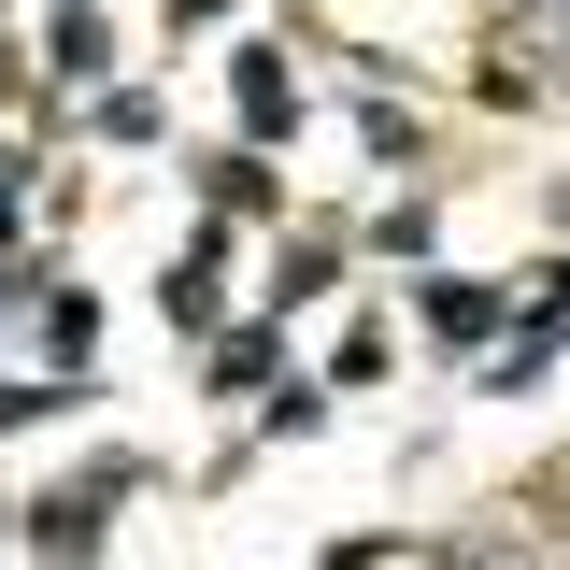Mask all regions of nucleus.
Segmentation results:
<instances>
[{"label": "nucleus", "instance_id": "f257e3e1", "mask_svg": "<svg viewBox=\"0 0 570 570\" xmlns=\"http://www.w3.org/2000/svg\"><path fill=\"white\" fill-rule=\"evenodd\" d=\"M557 14H570V0H499V58H485V100H542V86H557Z\"/></svg>", "mask_w": 570, "mask_h": 570}, {"label": "nucleus", "instance_id": "f03ea898", "mask_svg": "<svg viewBox=\"0 0 570 570\" xmlns=\"http://www.w3.org/2000/svg\"><path fill=\"white\" fill-rule=\"evenodd\" d=\"M129 485H142L129 456H100V471H86L71 499H29V542H43L58 570H86V557H100V499H129Z\"/></svg>", "mask_w": 570, "mask_h": 570}, {"label": "nucleus", "instance_id": "7ed1b4c3", "mask_svg": "<svg viewBox=\"0 0 570 570\" xmlns=\"http://www.w3.org/2000/svg\"><path fill=\"white\" fill-rule=\"evenodd\" d=\"M228 100H243V129H257V142L299 129V71H285V43H243V58H228Z\"/></svg>", "mask_w": 570, "mask_h": 570}, {"label": "nucleus", "instance_id": "20e7f679", "mask_svg": "<svg viewBox=\"0 0 570 570\" xmlns=\"http://www.w3.org/2000/svg\"><path fill=\"white\" fill-rule=\"evenodd\" d=\"M214 285H228V228H200V243L157 272V314H171V328H214Z\"/></svg>", "mask_w": 570, "mask_h": 570}, {"label": "nucleus", "instance_id": "39448f33", "mask_svg": "<svg viewBox=\"0 0 570 570\" xmlns=\"http://www.w3.org/2000/svg\"><path fill=\"white\" fill-rule=\"evenodd\" d=\"M428 328H442V343H485L499 314H513V285H471V272H428V299H414Z\"/></svg>", "mask_w": 570, "mask_h": 570}, {"label": "nucleus", "instance_id": "423d86ee", "mask_svg": "<svg viewBox=\"0 0 570 570\" xmlns=\"http://www.w3.org/2000/svg\"><path fill=\"white\" fill-rule=\"evenodd\" d=\"M29 328H43V356H58V371H86V356H100V299H86V285H43V314H29Z\"/></svg>", "mask_w": 570, "mask_h": 570}, {"label": "nucleus", "instance_id": "0eeeda50", "mask_svg": "<svg viewBox=\"0 0 570 570\" xmlns=\"http://www.w3.org/2000/svg\"><path fill=\"white\" fill-rule=\"evenodd\" d=\"M272 371H285V343H272V328H228V343H214V400H257Z\"/></svg>", "mask_w": 570, "mask_h": 570}, {"label": "nucleus", "instance_id": "6e6552de", "mask_svg": "<svg viewBox=\"0 0 570 570\" xmlns=\"http://www.w3.org/2000/svg\"><path fill=\"white\" fill-rule=\"evenodd\" d=\"M328 285H343V257H328V243H285V257H272V314H299V299H328Z\"/></svg>", "mask_w": 570, "mask_h": 570}, {"label": "nucleus", "instance_id": "1a4fd4ad", "mask_svg": "<svg viewBox=\"0 0 570 570\" xmlns=\"http://www.w3.org/2000/svg\"><path fill=\"white\" fill-rule=\"evenodd\" d=\"M43 58H58V86H86L115 43H100V14H58V29H43Z\"/></svg>", "mask_w": 570, "mask_h": 570}, {"label": "nucleus", "instance_id": "9d476101", "mask_svg": "<svg viewBox=\"0 0 570 570\" xmlns=\"http://www.w3.org/2000/svg\"><path fill=\"white\" fill-rule=\"evenodd\" d=\"M200 200H214V214H257V200H272V171H257V157H214Z\"/></svg>", "mask_w": 570, "mask_h": 570}, {"label": "nucleus", "instance_id": "9b49d317", "mask_svg": "<svg viewBox=\"0 0 570 570\" xmlns=\"http://www.w3.org/2000/svg\"><path fill=\"white\" fill-rule=\"evenodd\" d=\"M257 428H272V442H314V428H328V400H314V385L285 371V400H257Z\"/></svg>", "mask_w": 570, "mask_h": 570}, {"label": "nucleus", "instance_id": "f8f14e48", "mask_svg": "<svg viewBox=\"0 0 570 570\" xmlns=\"http://www.w3.org/2000/svg\"><path fill=\"white\" fill-rule=\"evenodd\" d=\"M71 400H86V371H71V385H0V428H43V414H71Z\"/></svg>", "mask_w": 570, "mask_h": 570}, {"label": "nucleus", "instance_id": "ddd939ff", "mask_svg": "<svg viewBox=\"0 0 570 570\" xmlns=\"http://www.w3.org/2000/svg\"><path fill=\"white\" fill-rule=\"evenodd\" d=\"M428 228H442L428 200H385V214H371V243H385V257H428Z\"/></svg>", "mask_w": 570, "mask_h": 570}, {"label": "nucleus", "instance_id": "4468645a", "mask_svg": "<svg viewBox=\"0 0 570 570\" xmlns=\"http://www.w3.org/2000/svg\"><path fill=\"white\" fill-rule=\"evenodd\" d=\"M528 299H542V328H570V257H542V272H528Z\"/></svg>", "mask_w": 570, "mask_h": 570}, {"label": "nucleus", "instance_id": "2eb2a0df", "mask_svg": "<svg viewBox=\"0 0 570 570\" xmlns=\"http://www.w3.org/2000/svg\"><path fill=\"white\" fill-rule=\"evenodd\" d=\"M43 285H58V272H0V328H14V314H43Z\"/></svg>", "mask_w": 570, "mask_h": 570}, {"label": "nucleus", "instance_id": "dca6fc26", "mask_svg": "<svg viewBox=\"0 0 570 570\" xmlns=\"http://www.w3.org/2000/svg\"><path fill=\"white\" fill-rule=\"evenodd\" d=\"M171 14H186V29H200V14H228V0H171Z\"/></svg>", "mask_w": 570, "mask_h": 570}, {"label": "nucleus", "instance_id": "f3484780", "mask_svg": "<svg viewBox=\"0 0 570 570\" xmlns=\"http://www.w3.org/2000/svg\"><path fill=\"white\" fill-rule=\"evenodd\" d=\"M557 71H570V14H557Z\"/></svg>", "mask_w": 570, "mask_h": 570}, {"label": "nucleus", "instance_id": "a211bd4d", "mask_svg": "<svg viewBox=\"0 0 570 570\" xmlns=\"http://www.w3.org/2000/svg\"><path fill=\"white\" fill-rule=\"evenodd\" d=\"M0 228H14V186H0Z\"/></svg>", "mask_w": 570, "mask_h": 570}, {"label": "nucleus", "instance_id": "6ab92c4d", "mask_svg": "<svg viewBox=\"0 0 570 570\" xmlns=\"http://www.w3.org/2000/svg\"><path fill=\"white\" fill-rule=\"evenodd\" d=\"M0 513H14V499H0Z\"/></svg>", "mask_w": 570, "mask_h": 570}]
</instances>
